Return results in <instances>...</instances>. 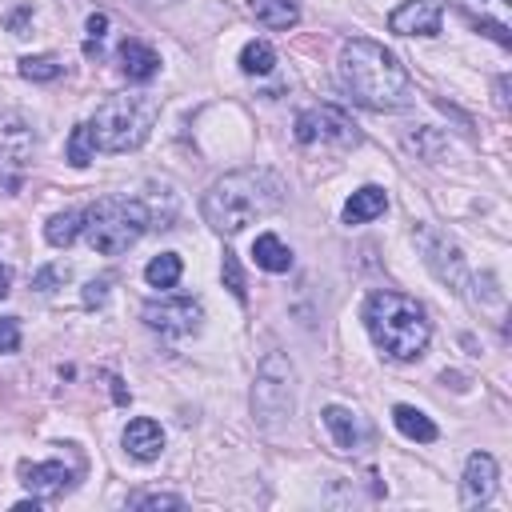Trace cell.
Returning <instances> with one entry per match:
<instances>
[{"instance_id": "obj_7", "label": "cell", "mask_w": 512, "mask_h": 512, "mask_svg": "<svg viewBox=\"0 0 512 512\" xmlns=\"http://www.w3.org/2000/svg\"><path fill=\"white\" fill-rule=\"evenodd\" d=\"M296 140L300 144H332V148H352L360 140L356 124L348 120V112L332 108V104H316L304 108L296 116Z\"/></svg>"}, {"instance_id": "obj_6", "label": "cell", "mask_w": 512, "mask_h": 512, "mask_svg": "<svg viewBox=\"0 0 512 512\" xmlns=\"http://www.w3.org/2000/svg\"><path fill=\"white\" fill-rule=\"evenodd\" d=\"M296 412V368L284 352H268L252 384V416L264 432H280Z\"/></svg>"}, {"instance_id": "obj_9", "label": "cell", "mask_w": 512, "mask_h": 512, "mask_svg": "<svg viewBox=\"0 0 512 512\" xmlns=\"http://www.w3.org/2000/svg\"><path fill=\"white\" fill-rule=\"evenodd\" d=\"M412 236H416V248L424 252L428 272H432L440 284H448L452 292H460V288H464V276H468L460 248H456L444 232H436L432 224H416V232H412Z\"/></svg>"}, {"instance_id": "obj_33", "label": "cell", "mask_w": 512, "mask_h": 512, "mask_svg": "<svg viewBox=\"0 0 512 512\" xmlns=\"http://www.w3.org/2000/svg\"><path fill=\"white\" fill-rule=\"evenodd\" d=\"M28 24H32V8H28V4H20V8L8 16V32H12V36H24V28H28Z\"/></svg>"}, {"instance_id": "obj_13", "label": "cell", "mask_w": 512, "mask_h": 512, "mask_svg": "<svg viewBox=\"0 0 512 512\" xmlns=\"http://www.w3.org/2000/svg\"><path fill=\"white\" fill-rule=\"evenodd\" d=\"M20 476H24V488L36 496V500H52L60 492L72 488L76 472L64 464V460H44V464H20Z\"/></svg>"}, {"instance_id": "obj_35", "label": "cell", "mask_w": 512, "mask_h": 512, "mask_svg": "<svg viewBox=\"0 0 512 512\" xmlns=\"http://www.w3.org/2000/svg\"><path fill=\"white\" fill-rule=\"evenodd\" d=\"M8 284H12V276H8V268H4V264H0V300H4V296H8Z\"/></svg>"}, {"instance_id": "obj_27", "label": "cell", "mask_w": 512, "mask_h": 512, "mask_svg": "<svg viewBox=\"0 0 512 512\" xmlns=\"http://www.w3.org/2000/svg\"><path fill=\"white\" fill-rule=\"evenodd\" d=\"M84 32H88L84 52H88V56H100V40H104V32H108V16H104V12H92V16L84 20Z\"/></svg>"}, {"instance_id": "obj_29", "label": "cell", "mask_w": 512, "mask_h": 512, "mask_svg": "<svg viewBox=\"0 0 512 512\" xmlns=\"http://www.w3.org/2000/svg\"><path fill=\"white\" fill-rule=\"evenodd\" d=\"M68 280V264H48V268H40L36 272V280H32V288L36 292H52L56 284H64Z\"/></svg>"}, {"instance_id": "obj_10", "label": "cell", "mask_w": 512, "mask_h": 512, "mask_svg": "<svg viewBox=\"0 0 512 512\" xmlns=\"http://www.w3.org/2000/svg\"><path fill=\"white\" fill-rule=\"evenodd\" d=\"M140 316H144V324H148L152 332H160V336H192V332H200V324H204V308H200V300H192V296L148 300Z\"/></svg>"}, {"instance_id": "obj_28", "label": "cell", "mask_w": 512, "mask_h": 512, "mask_svg": "<svg viewBox=\"0 0 512 512\" xmlns=\"http://www.w3.org/2000/svg\"><path fill=\"white\" fill-rule=\"evenodd\" d=\"M132 508H144V512H156V508H184V496H172V492H148V496H136Z\"/></svg>"}, {"instance_id": "obj_1", "label": "cell", "mask_w": 512, "mask_h": 512, "mask_svg": "<svg viewBox=\"0 0 512 512\" xmlns=\"http://www.w3.org/2000/svg\"><path fill=\"white\" fill-rule=\"evenodd\" d=\"M284 200V180L272 168H236L208 184L200 200V216L212 232H240L264 216H272Z\"/></svg>"}, {"instance_id": "obj_25", "label": "cell", "mask_w": 512, "mask_h": 512, "mask_svg": "<svg viewBox=\"0 0 512 512\" xmlns=\"http://www.w3.org/2000/svg\"><path fill=\"white\" fill-rule=\"evenodd\" d=\"M92 156H96V136H92L88 124H76L72 136H68V160H72L76 168H88Z\"/></svg>"}, {"instance_id": "obj_17", "label": "cell", "mask_w": 512, "mask_h": 512, "mask_svg": "<svg viewBox=\"0 0 512 512\" xmlns=\"http://www.w3.org/2000/svg\"><path fill=\"white\" fill-rule=\"evenodd\" d=\"M324 424H328L332 440H336L344 452H356V448H360V440H364V424H360V416H356L352 408H344V404H328V408H324Z\"/></svg>"}, {"instance_id": "obj_31", "label": "cell", "mask_w": 512, "mask_h": 512, "mask_svg": "<svg viewBox=\"0 0 512 512\" xmlns=\"http://www.w3.org/2000/svg\"><path fill=\"white\" fill-rule=\"evenodd\" d=\"M16 348H20V320L0 316V352H16Z\"/></svg>"}, {"instance_id": "obj_11", "label": "cell", "mask_w": 512, "mask_h": 512, "mask_svg": "<svg viewBox=\"0 0 512 512\" xmlns=\"http://www.w3.org/2000/svg\"><path fill=\"white\" fill-rule=\"evenodd\" d=\"M456 12L480 28L484 36H492L500 48H512V24H508V0H452Z\"/></svg>"}, {"instance_id": "obj_26", "label": "cell", "mask_w": 512, "mask_h": 512, "mask_svg": "<svg viewBox=\"0 0 512 512\" xmlns=\"http://www.w3.org/2000/svg\"><path fill=\"white\" fill-rule=\"evenodd\" d=\"M20 76L24 80H36V84H48V80H56L60 76V60L56 56H24L20 60Z\"/></svg>"}, {"instance_id": "obj_23", "label": "cell", "mask_w": 512, "mask_h": 512, "mask_svg": "<svg viewBox=\"0 0 512 512\" xmlns=\"http://www.w3.org/2000/svg\"><path fill=\"white\" fill-rule=\"evenodd\" d=\"M240 68H244L248 76H268V72L276 68V48H272L268 40H248V44L240 48Z\"/></svg>"}, {"instance_id": "obj_15", "label": "cell", "mask_w": 512, "mask_h": 512, "mask_svg": "<svg viewBox=\"0 0 512 512\" xmlns=\"http://www.w3.org/2000/svg\"><path fill=\"white\" fill-rule=\"evenodd\" d=\"M124 452L132 456V460H156L160 452H164V428L152 420V416H136V420H128V428H124Z\"/></svg>"}, {"instance_id": "obj_18", "label": "cell", "mask_w": 512, "mask_h": 512, "mask_svg": "<svg viewBox=\"0 0 512 512\" xmlns=\"http://www.w3.org/2000/svg\"><path fill=\"white\" fill-rule=\"evenodd\" d=\"M384 208H388L384 188L364 184V188H356V192L344 200V224H368V220H376Z\"/></svg>"}, {"instance_id": "obj_8", "label": "cell", "mask_w": 512, "mask_h": 512, "mask_svg": "<svg viewBox=\"0 0 512 512\" xmlns=\"http://www.w3.org/2000/svg\"><path fill=\"white\" fill-rule=\"evenodd\" d=\"M32 156V128L16 116L0 120V196H12L24 188Z\"/></svg>"}, {"instance_id": "obj_22", "label": "cell", "mask_w": 512, "mask_h": 512, "mask_svg": "<svg viewBox=\"0 0 512 512\" xmlns=\"http://www.w3.org/2000/svg\"><path fill=\"white\" fill-rule=\"evenodd\" d=\"M84 232V212L80 208H68V212H56L48 224H44V240L52 248H68L76 236Z\"/></svg>"}, {"instance_id": "obj_3", "label": "cell", "mask_w": 512, "mask_h": 512, "mask_svg": "<svg viewBox=\"0 0 512 512\" xmlns=\"http://www.w3.org/2000/svg\"><path fill=\"white\" fill-rule=\"evenodd\" d=\"M364 324H368V336L372 344L388 356V360H420L428 340H432V324L424 316V308L404 296V292H372L368 304H364Z\"/></svg>"}, {"instance_id": "obj_32", "label": "cell", "mask_w": 512, "mask_h": 512, "mask_svg": "<svg viewBox=\"0 0 512 512\" xmlns=\"http://www.w3.org/2000/svg\"><path fill=\"white\" fill-rule=\"evenodd\" d=\"M108 284H112L108 276H100V280H88V284H84V304H88V308L104 304V296H108Z\"/></svg>"}, {"instance_id": "obj_14", "label": "cell", "mask_w": 512, "mask_h": 512, "mask_svg": "<svg viewBox=\"0 0 512 512\" xmlns=\"http://www.w3.org/2000/svg\"><path fill=\"white\" fill-rule=\"evenodd\" d=\"M496 492V460L488 452H472L464 464V480H460V500L464 508H480L488 504Z\"/></svg>"}, {"instance_id": "obj_20", "label": "cell", "mask_w": 512, "mask_h": 512, "mask_svg": "<svg viewBox=\"0 0 512 512\" xmlns=\"http://www.w3.org/2000/svg\"><path fill=\"white\" fill-rule=\"evenodd\" d=\"M252 256H256V264H260L264 272H288V268H292V248H288L280 236H272V232L256 236Z\"/></svg>"}, {"instance_id": "obj_36", "label": "cell", "mask_w": 512, "mask_h": 512, "mask_svg": "<svg viewBox=\"0 0 512 512\" xmlns=\"http://www.w3.org/2000/svg\"><path fill=\"white\" fill-rule=\"evenodd\" d=\"M156 4H160V0H156Z\"/></svg>"}, {"instance_id": "obj_21", "label": "cell", "mask_w": 512, "mask_h": 512, "mask_svg": "<svg viewBox=\"0 0 512 512\" xmlns=\"http://www.w3.org/2000/svg\"><path fill=\"white\" fill-rule=\"evenodd\" d=\"M392 420H396V428L408 436V440H420V444H432L440 432H436V424L420 412V408H412V404H396L392 408Z\"/></svg>"}, {"instance_id": "obj_30", "label": "cell", "mask_w": 512, "mask_h": 512, "mask_svg": "<svg viewBox=\"0 0 512 512\" xmlns=\"http://www.w3.org/2000/svg\"><path fill=\"white\" fill-rule=\"evenodd\" d=\"M224 284H228V292L236 296V300H244L248 296V288H244V276H240V264H236V256L232 252H224Z\"/></svg>"}, {"instance_id": "obj_2", "label": "cell", "mask_w": 512, "mask_h": 512, "mask_svg": "<svg viewBox=\"0 0 512 512\" xmlns=\"http://www.w3.org/2000/svg\"><path fill=\"white\" fill-rule=\"evenodd\" d=\"M340 84L348 88V96L372 112L384 108H400L408 100V68L396 60V52H388L384 44L368 40V36H352L340 48Z\"/></svg>"}, {"instance_id": "obj_34", "label": "cell", "mask_w": 512, "mask_h": 512, "mask_svg": "<svg viewBox=\"0 0 512 512\" xmlns=\"http://www.w3.org/2000/svg\"><path fill=\"white\" fill-rule=\"evenodd\" d=\"M12 508H16V512H40V500L32 496V500H20V504H12Z\"/></svg>"}, {"instance_id": "obj_5", "label": "cell", "mask_w": 512, "mask_h": 512, "mask_svg": "<svg viewBox=\"0 0 512 512\" xmlns=\"http://www.w3.org/2000/svg\"><path fill=\"white\" fill-rule=\"evenodd\" d=\"M156 112L160 104L152 96H108L96 116L88 120L92 136H96V148L104 152H132L148 140L152 124H156Z\"/></svg>"}, {"instance_id": "obj_24", "label": "cell", "mask_w": 512, "mask_h": 512, "mask_svg": "<svg viewBox=\"0 0 512 512\" xmlns=\"http://www.w3.org/2000/svg\"><path fill=\"white\" fill-rule=\"evenodd\" d=\"M180 272H184L180 256H176V252H160V256H152V260H148V268H144V280H148L152 288H176Z\"/></svg>"}, {"instance_id": "obj_12", "label": "cell", "mask_w": 512, "mask_h": 512, "mask_svg": "<svg viewBox=\"0 0 512 512\" xmlns=\"http://www.w3.org/2000/svg\"><path fill=\"white\" fill-rule=\"evenodd\" d=\"M444 20V0H404L400 8H392L388 28L400 36H436Z\"/></svg>"}, {"instance_id": "obj_19", "label": "cell", "mask_w": 512, "mask_h": 512, "mask_svg": "<svg viewBox=\"0 0 512 512\" xmlns=\"http://www.w3.org/2000/svg\"><path fill=\"white\" fill-rule=\"evenodd\" d=\"M248 8H252V16H256L264 28H272V32H284V28H292V24L300 20L296 0H248Z\"/></svg>"}, {"instance_id": "obj_16", "label": "cell", "mask_w": 512, "mask_h": 512, "mask_svg": "<svg viewBox=\"0 0 512 512\" xmlns=\"http://www.w3.org/2000/svg\"><path fill=\"white\" fill-rule=\"evenodd\" d=\"M116 60H120V72H124L128 80H136V84H148V80L160 72V56H156L144 40H124V44L116 48Z\"/></svg>"}, {"instance_id": "obj_4", "label": "cell", "mask_w": 512, "mask_h": 512, "mask_svg": "<svg viewBox=\"0 0 512 512\" xmlns=\"http://www.w3.org/2000/svg\"><path fill=\"white\" fill-rule=\"evenodd\" d=\"M152 216L144 200H128V196H100L96 204L84 208V240L92 244V252L100 256H120L128 252L144 232H148Z\"/></svg>"}]
</instances>
